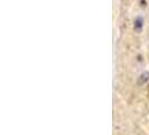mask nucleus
Wrapping results in <instances>:
<instances>
[{
    "label": "nucleus",
    "mask_w": 149,
    "mask_h": 135,
    "mask_svg": "<svg viewBox=\"0 0 149 135\" xmlns=\"http://www.w3.org/2000/svg\"><path fill=\"white\" fill-rule=\"evenodd\" d=\"M142 27H143V19L141 17H137L134 22V30L137 33H139V32H141Z\"/></svg>",
    "instance_id": "f257e3e1"
},
{
    "label": "nucleus",
    "mask_w": 149,
    "mask_h": 135,
    "mask_svg": "<svg viewBox=\"0 0 149 135\" xmlns=\"http://www.w3.org/2000/svg\"><path fill=\"white\" fill-rule=\"evenodd\" d=\"M149 80V72H143L139 77V83H146Z\"/></svg>",
    "instance_id": "f03ea898"
}]
</instances>
